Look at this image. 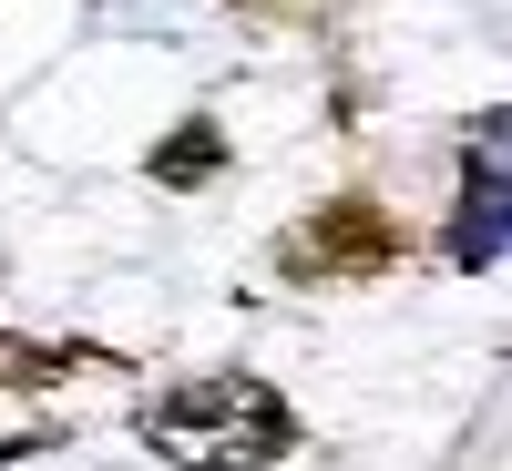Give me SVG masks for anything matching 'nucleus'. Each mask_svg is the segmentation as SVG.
<instances>
[{"label": "nucleus", "instance_id": "nucleus-1", "mask_svg": "<svg viewBox=\"0 0 512 471\" xmlns=\"http://www.w3.org/2000/svg\"><path fill=\"white\" fill-rule=\"evenodd\" d=\"M134 441L175 471H277L297 451V410L256 369H205V379H175V390H154L134 410Z\"/></svg>", "mask_w": 512, "mask_h": 471}, {"label": "nucleus", "instance_id": "nucleus-2", "mask_svg": "<svg viewBox=\"0 0 512 471\" xmlns=\"http://www.w3.org/2000/svg\"><path fill=\"white\" fill-rule=\"evenodd\" d=\"M390 267H400V216L369 205V195H328L277 236L287 287H359V277H390Z\"/></svg>", "mask_w": 512, "mask_h": 471}, {"label": "nucleus", "instance_id": "nucleus-3", "mask_svg": "<svg viewBox=\"0 0 512 471\" xmlns=\"http://www.w3.org/2000/svg\"><path fill=\"white\" fill-rule=\"evenodd\" d=\"M144 175H154L164 195H195V185H216V175H226V134H216L205 113H185L175 134H164V144L144 154Z\"/></svg>", "mask_w": 512, "mask_h": 471}, {"label": "nucleus", "instance_id": "nucleus-4", "mask_svg": "<svg viewBox=\"0 0 512 471\" xmlns=\"http://www.w3.org/2000/svg\"><path fill=\"white\" fill-rule=\"evenodd\" d=\"M72 359L62 349H21V338H0V390H52Z\"/></svg>", "mask_w": 512, "mask_h": 471}, {"label": "nucleus", "instance_id": "nucleus-5", "mask_svg": "<svg viewBox=\"0 0 512 471\" xmlns=\"http://www.w3.org/2000/svg\"><path fill=\"white\" fill-rule=\"evenodd\" d=\"M246 11H256V0H246Z\"/></svg>", "mask_w": 512, "mask_h": 471}]
</instances>
